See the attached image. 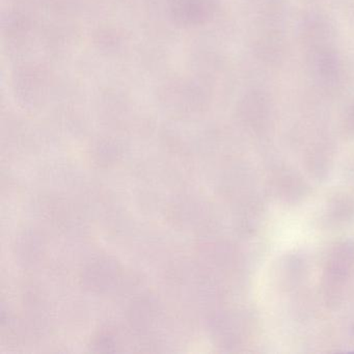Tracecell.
<instances>
[{"label": "cell", "instance_id": "cell-1", "mask_svg": "<svg viewBox=\"0 0 354 354\" xmlns=\"http://www.w3.org/2000/svg\"><path fill=\"white\" fill-rule=\"evenodd\" d=\"M346 131L349 132L350 134H354V103L350 107L345 120Z\"/></svg>", "mask_w": 354, "mask_h": 354}]
</instances>
